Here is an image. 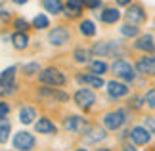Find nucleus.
<instances>
[{"instance_id":"423d86ee","label":"nucleus","mask_w":155,"mask_h":151,"mask_svg":"<svg viewBox=\"0 0 155 151\" xmlns=\"http://www.w3.org/2000/svg\"><path fill=\"white\" fill-rule=\"evenodd\" d=\"M130 140H132L134 146H147L151 140V132L146 126H134L130 130Z\"/></svg>"},{"instance_id":"ea45409f","label":"nucleus","mask_w":155,"mask_h":151,"mask_svg":"<svg viewBox=\"0 0 155 151\" xmlns=\"http://www.w3.org/2000/svg\"><path fill=\"white\" fill-rule=\"evenodd\" d=\"M96 151H111V149H105V147H104V149H96Z\"/></svg>"},{"instance_id":"473e14b6","label":"nucleus","mask_w":155,"mask_h":151,"mask_svg":"<svg viewBox=\"0 0 155 151\" xmlns=\"http://www.w3.org/2000/svg\"><path fill=\"white\" fill-rule=\"evenodd\" d=\"M23 73H27V75L38 73V63H27V65H23Z\"/></svg>"},{"instance_id":"f704fd0d","label":"nucleus","mask_w":155,"mask_h":151,"mask_svg":"<svg viewBox=\"0 0 155 151\" xmlns=\"http://www.w3.org/2000/svg\"><path fill=\"white\" fill-rule=\"evenodd\" d=\"M142 101H146V100H142V98H138V96H136V98H132V100H130V107H132V109H140V107H142Z\"/></svg>"},{"instance_id":"7c9ffc66","label":"nucleus","mask_w":155,"mask_h":151,"mask_svg":"<svg viewBox=\"0 0 155 151\" xmlns=\"http://www.w3.org/2000/svg\"><path fill=\"white\" fill-rule=\"evenodd\" d=\"M14 27L17 29V33H25L27 29H29V23L25 19H21V17H17V19L14 21Z\"/></svg>"},{"instance_id":"a19ab883","label":"nucleus","mask_w":155,"mask_h":151,"mask_svg":"<svg viewBox=\"0 0 155 151\" xmlns=\"http://www.w3.org/2000/svg\"><path fill=\"white\" fill-rule=\"evenodd\" d=\"M75 151H86V149H75Z\"/></svg>"},{"instance_id":"393cba45","label":"nucleus","mask_w":155,"mask_h":151,"mask_svg":"<svg viewBox=\"0 0 155 151\" xmlns=\"http://www.w3.org/2000/svg\"><path fill=\"white\" fill-rule=\"evenodd\" d=\"M138 33H140V29L136 27V25H130V23H127V25L121 27V34H123V37H127V38L138 37Z\"/></svg>"},{"instance_id":"f3484780","label":"nucleus","mask_w":155,"mask_h":151,"mask_svg":"<svg viewBox=\"0 0 155 151\" xmlns=\"http://www.w3.org/2000/svg\"><path fill=\"white\" fill-rule=\"evenodd\" d=\"M40 96H44V98H50V100H58V101H67L69 100V96L65 94V92H59V90H56V88H42L38 92Z\"/></svg>"},{"instance_id":"a211bd4d","label":"nucleus","mask_w":155,"mask_h":151,"mask_svg":"<svg viewBox=\"0 0 155 151\" xmlns=\"http://www.w3.org/2000/svg\"><path fill=\"white\" fill-rule=\"evenodd\" d=\"M119 19H121V11H119L117 8H105L102 11V21L104 23H117Z\"/></svg>"},{"instance_id":"2eb2a0df","label":"nucleus","mask_w":155,"mask_h":151,"mask_svg":"<svg viewBox=\"0 0 155 151\" xmlns=\"http://www.w3.org/2000/svg\"><path fill=\"white\" fill-rule=\"evenodd\" d=\"M134 48L136 50H142V52H153L155 50V42L151 34H142L138 37V40L134 42Z\"/></svg>"},{"instance_id":"aec40b11","label":"nucleus","mask_w":155,"mask_h":151,"mask_svg":"<svg viewBox=\"0 0 155 151\" xmlns=\"http://www.w3.org/2000/svg\"><path fill=\"white\" fill-rule=\"evenodd\" d=\"M12 42H14V46L17 50H23V48L29 46V37L25 33H15V34H12Z\"/></svg>"},{"instance_id":"20e7f679","label":"nucleus","mask_w":155,"mask_h":151,"mask_svg":"<svg viewBox=\"0 0 155 151\" xmlns=\"http://www.w3.org/2000/svg\"><path fill=\"white\" fill-rule=\"evenodd\" d=\"M75 103L82 107V109H88V107H92L94 103H96V96H94L92 90H88V88H81V90H77L75 92Z\"/></svg>"},{"instance_id":"c85d7f7f","label":"nucleus","mask_w":155,"mask_h":151,"mask_svg":"<svg viewBox=\"0 0 155 151\" xmlns=\"http://www.w3.org/2000/svg\"><path fill=\"white\" fill-rule=\"evenodd\" d=\"M33 25H35V29H46L50 23H48V17L40 14V15H37V17L33 19Z\"/></svg>"},{"instance_id":"412c9836","label":"nucleus","mask_w":155,"mask_h":151,"mask_svg":"<svg viewBox=\"0 0 155 151\" xmlns=\"http://www.w3.org/2000/svg\"><path fill=\"white\" fill-rule=\"evenodd\" d=\"M35 117H37V113H35L33 107H23V109L19 111V120L23 124H31Z\"/></svg>"},{"instance_id":"c9c22d12","label":"nucleus","mask_w":155,"mask_h":151,"mask_svg":"<svg viewBox=\"0 0 155 151\" xmlns=\"http://www.w3.org/2000/svg\"><path fill=\"white\" fill-rule=\"evenodd\" d=\"M102 4V0H84V6H88V8H98V6Z\"/></svg>"},{"instance_id":"c756f323","label":"nucleus","mask_w":155,"mask_h":151,"mask_svg":"<svg viewBox=\"0 0 155 151\" xmlns=\"http://www.w3.org/2000/svg\"><path fill=\"white\" fill-rule=\"evenodd\" d=\"M146 105L147 107H151V109H155V88L151 90H147V94H146Z\"/></svg>"},{"instance_id":"4468645a","label":"nucleus","mask_w":155,"mask_h":151,"mask_svg":"<svg viewBox=\"0 0 155 151\" xmlns=\"http://www.w3.org/2000/svg\"><path fill=\"white\" fill-rule=\"evenodd\" d=\"M77 80H79L81 84H86V86H90V88H102L104 86V78L102 77H98V75H79L77 77Z\"/></svg>"},{"instance_id":"a878e982","label":"nucleus","mask_w":155,"mask_h":151,"mask_svg":"<svg viewBox=\"0 0 155 151\" xmlns=\"http://www.w3.org/2000/svg\"><path fill=\"white\" fill-rule=\"evenodd\" d=\"M82 6H84V0H67V10L71 11V15H77L82 10Z\"/></svg>"},{"instance_id":"39448f33","label":"nucleus","mask_w":155,"mask_h":151,"mask_svg":"<svg viewBox=\"0 0 155 151\" xmlns=\"http://www.w3.org/2000/svg\"><path fill=\"white\" fill-rule=\"evenodd\" d=\"M14 147L19 149V151H31L35 147V138L33 134H29V132H17L15 138H14Z\"/></svg>"},{"instance_id":"58836bf2","label":"nucleus","mask_w":155,"mask_h":151,"mask_svg":"<svg viewBox=\"0 0 155 151\" xmlns=\"http://www.w3.org/2000/svg\"><path fill=\"white\" fill-rule=\"evenodd\" d=\"M14 4H25V2H29V0H12Z\"/></svg>"},{"instance_id":"f03ea898","label":"nucleus","mask_w":155,"mask_h":151,"mask_svg":"<svg viewBox=\"0 0 155 151\" xmlns=\"http://www.w3.org/2000/svg\"><path fill=\"white\" fill-rule=\"evenodd\" d=\"M38 78H40V82L42 84H48V86H63L65 84V77H63V73L59 69H54V67H48V69H44L42 73L38 75Z\"/></svg>"},{"instance_id":"4c0bfd02","label":"nucleus","mask_w":155,"mask_h":151,"mask_svg":"<svg viewBox=\"0 0 155 151\" xmlns=\"http://www.w3.org/2000/svg\"><path fill=\"white\" fill-rule=\"evenodd\" d=\"M119 6H130V0H117Z\"/></svg>"},{"instance_id":"cd10ccee","label":"nucleus","mask_w":155,"mask_h":151,"mask_svg":"<svg viewBox=\"0 0 155 151\" xmlns=\"http://www.w3.org/2000/svg\"><path fill=\"white\" fill-rule=\"evenodd\" d=\"M73 56H75V59H77L79 63H86L88 59H90V52H88V50H84V48H77Z\"/></svg>"},{"instance_id":"5701e85b","label":"nucleus","mask_w":155,"mask_h":151,"mask_svg":"<svg viewBox=\"0 0 155 151\" xmlns=\"http://www.w3.org/2000/svg\"><path fill=\"white\" fill-rule=\"evenodd\" d=\"M14 75H15V67L6 69L4 73L0 75V84H2V86H12V82H14Z\"/></svg>"},{"instance_id":"0eeeda50","label":"nucleus","mask_w":155,"mask_h":151,"mask_svg":"<svg viewBox=\"0 0 155 151\" xmlns=\"http://www.w3.org/2000/svg\"><path fill=\"white\" fill-rule=\"evenodd\" d=\"M124 15H127L130 25H140V23L146 21V11H144V8H142L140 4H130Z\"/></svg>"},{"instance_id":"1a4fd4ad","label":"nucleus","mask_w":155,"mask_h":151,"mask_svg":"<svg viewBox=\"0 0 155 151\" xmlns=\"http://www.w3.org/2000/svg\"><path fill=\"white\" fill-rule=\"evenodd\" d=\"M63 128L67 132H73V134H81L82 130L86 128V120L79 117V115H73V117H67L63 123Z\"/></svg>"},{"instance_id":"2f4dec72","label":"nucleus","mask_w":155,"mask_h":151,"mask_svg":"<svg viewBox=\"0 0 155 151\" xmlns=\"http://www.w3.org/2000/svg\"><path fill=\"white\" fill-rule=\"evenodd\" d=\"M144 126L151 132V136H155V117H146L144 119Z\"/></svg>"},{"instance_id":"72a5a7b5","label":"nucleus","mask_w":155,"mask_h":151,"mask_svg":"<svg viewBox=\"0 0 155 151\" xmlns=\"http://www.w3.org/2000/svg\"><path fill=\"white\" fill-rule=\"evenodd\" d=\"M8 113H10V105L6 101H0V120H4L8 117Z\"/></svg>"},{"instance_id":"7ed1b4c3","label":"nucleus","mask_w":155,"mask_h":151,"mask_svg":"<svg viewBox=\"0 0 155 151\" xmlns=\"http://www.w3.org/2000/svg\"><path fill=\"white\" fill-rule=\"evenodd\" d=\"M124 120H127V113L123 109H115L104 115V124L107 130H119L124 124Z\"/></svg>"},{"instance_id":"79ce46f5","label":"nucleus","mask_w":155,"mask_h":151,"mask_svg":"<svg viewBox=\"0 0 155 151\" xmlns=\"http://www.w3.org/2000/svg\"><path fill=\"white\" fill-rule=\"evenodd\" d=\"M150 151H155V147H153V149H150Z\"/></svg>"},{"instance_id":"b1692460","label":"nucleus","mask_w":155,"mask_h":151,"mask_svg":"<svg viewBox=\"0 0 155 151\" xmlns=\"http://www.w3.org/2000/svg\"><path fill=\"white\" fill-rule=\"evenodd\" d=\"M105 71H107V63H105V61H100V59H96V61L90 63V73H92V75L102 77Z\"/></svg>"},{"instance_id":"bb28decb","label":"nucleus","mask_w":155,"mask_h":151,"mask_svg":"<svg viewBox=\"0 0 155 151\" xmlns=\"http://www.w3.org/2000/svg\"><path fill=\"white\" fill-rule=\"evenodd\" d=\"M10 136V123L8 120H0V143H6Z\"/></svg>"},{"instance_id":"dca6fc26","label":"nucleus","mask_w":155,"mask_h":151,"mask_svg":"<svg viewBox=\"0 0 155 151\" xmlns=\"http://www.w3.org/2000/svg\"><path fill=\"white\" fill-rule=\"evenodd\" d=\"M35 128H37L38 134H56V124H54L50 119H44V117L37 120Z\"/></svg>"},{"instance_id":"e433bc0d","label":"nucleus","mask_w":155,"mask_h":151,"mask_svg":"<svg viewBox=\"0 0 155 151\" xmlns=\"http://www.w3.org/2000/svg\"><path fill=\"white\" fill-rule=\"evenodd\" d=\"M123 151H138V149L134 147V143H132V146H130V143H127V146L123 147Z\"/></svg>"},{"instance_id":"f8f14e48","label":"nucleus","mask_w":155,"mask_h":151,"mask_svg":"<svg viewBox=\"0 0 155 151\" xmlns=\"http://www.w3.org/2000/svg\"><path fill=\"white\" fill-rule=\"evenodd\" d=\"M107 94L111 98H123V96L128 94V86L124 82H119V80H109L107 82Z\"/></svg>"},{"instance_id":"9d476101","label":"nucleus","mask_w":155,"mask_h":151,"mask_svg":"<svg viewBox=\"0 0 155 151\" xmlns=\"http://www.w3.org/2000/svg\"><path fill=\"white\" fill-rule=\"evenodd\" d=\"M48 40L54 46H61V44H65V42L69 40V31L65 27H54L50 31V34H48Z\"/></svg>"},{"instance_id":"6ab92c4d","label":"nucleus","mask_w":155,"mask_h":151,"mask_svg":"<svg viewBox=\"0 0 155 151\" xmlns=\"http://www.w3.org/2000/svg\"><path fill=\"white\" fill-rule=\"evenodd\" d=\"M42 6H44L46 11H50V14H54V15H58V14L63 11L61 0H42Z\"/></svg>"},{"instance_id":"6e6552de","label":"nucleus","mask_w":155,"mask_h":151,"mask_svg":"<svg viewBox=\"0 0 155 151\" xmlns=\"http://www.w3.org/2000/svg\"><path fill=\"white\" fill-rule=\"evenodd\" d=\"M136 71L147 77H155V57L153 56H144L136 61Z\"/></svg>"},{"instance_id":"ddd939ff","label":"nucleus","mask_w":155,"mask_h":151,"mask_svg":"<svg viewBox=\"0 0 155 151\" xmlns=\"http://www.w3.org/2000/svg\"><path fill=\"white\" fill-rule=\"evenodd\" d=\"M100 140H105V130L98 128V126H88V130H84V142L86 143H96Z\"/></svg>"},{"instance_id":"f257e3e1","label":"nucleus","mask_w":155,"mask_h":151,"mask_svg":"<svg viewBox=\"0 0 155 151\" xmlns=\"http://www.w3.org/2000/svg\"><path fill=\"white\" fill-rule=\"evenodd\" d=\"M111 69H113V73H115V77L123 78V80H127V82H132L136 78V73H134L136 67H132V65H130L128 61H124V59H117V61H113Z\"/></svg>"},{"instance_id":"4be33fe9","label":"nucleus","mask_w":155,"mask_h":151,"mask_svg":"<svg viewBox=\"0 0 155 151\" xmlns=\"http://www.w3.org/2000/svg\"><path fill=\"white\" fill-rule=\"evenodd\" d=\"M79 31L84 34V37H94V34H96V27H94V23L90 19H84V21H81Z\"/></svg>"},{"instance_id":"9b49d317","label":"nucleus","mask_w":155,"mask_h":151,"mask_svg":"<svg viewBox=\"0 0 155 151\" xmlns=\"http://www.w3.org/2000/svg\"><path fill=\"white\" fill-rule=\"evenodd\" d=\"M117 42H96V44L92 46V54L94 56H100V57H104V56H113L117 50Z\"/></svg>"}]
</instances>
